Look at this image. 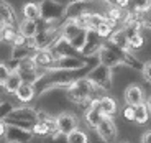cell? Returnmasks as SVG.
<instances>
[{"mask_svg": "<svg viewBox=\"0 0 151 143\" xmlns=\"http://www.w3.org/2000/svg\"><path fill=\"white\" fill-rule=\"evenodd\" d=\"M66 94H68V99L71 102H74L77 105H82L87 110L95 99L102 97V90L99 89L92 81L87 79V76H86V77L77 79L71 87H68Z\"/></svg>", "mask_w": 151, "mask_h": 143, "instance_id": "cell-1", "label": "cell"}, {"mask_svg": "<svg viewBox=\"0 0 151 143\" xmlns=\"http://www.w3.org/2000/svg\"><path fill=\"white\" fill-rule=\"evenodd\" d=\"M5 122H7V125H17V127L31 130L38 124V110H35L33 107H28V105L15 107Z\"/></svg>", "mask_w": 151, "mask_h": 143, "instance_id": "cell-2", "label": "cell"}, {"mask_svg": "<svg viewBox=\"0 0 151 143\" xmlns=\"http://www.w3.org/2000/svg\"><path fill=\"white\" fill-rule=\"evenodd\" d=\"M68 5L58 0H43L41 2V20L48 25H63L66 22Z\"/></svg>", "mask_w": 151, "mask_h": 143, "instance_id": "cell-3", "label": "cell"}, {"mask_svg": "<svg viewBox=\"0 0 151 143\" xmlns=\"http://www.w3.org/2000/svg\"><path fill=\"white\" fill-rule=\"evenodd\" d=\"M87 79L92 81L102 92H109V90L112 89V68L97 63L94 68L89 71Z\"/></svg>", "mask_w": 151, "mask_h": 143, "instance_id": "cell-4", "label": "cell"}, {"mask_svg": "<svg viewBox=\"0 0 151 143\" xmlns=\"http://www.w3.org/2000/svg\"><path fill=\"white\" fill-rule=\"evenodd\" d=\"M33 132L28 128L17 127V125H7L5 138L8 143H30L33 140Z\"/></svg>", "mask_w": 151, "mask_h": 143, "instance_id": "cell-5", "label": "cell"}, {"mask_svg": "<svg viewBox=\"0 0 151 143\" xmlns=\"http://www.w3.org/2000/svg\"><path fill=\"white\" fill-rule=\"evenodd\" d=\"M95 132H97V135L102 138V142H105V143H115L117 142V125H115L112 117H105V118L99 124V127L95 128Z\"/></svg>", "mask_w": 151, "mask_h": 143, "instance_id": "cell-6", "label": "cell"}, {"mask_svg": "<svg viewBox=\"0 0 151 143\" xmlns=\"http://www.w3.org/2000/svg\"><path fill=\"white\" fill-rule=\"evenodd\" d=\"M104 45H105V40L102 36H99L92 30H87V41H86V46H84L81 54L84 58H91L94 54H99V51L104 48Z\"/></svg>", "mask_w": 151, "mask_h": 143, "instance_id": "cell-7", "label": "cell"}, {"mask_svg": "<svg viewBox=\"0 0 151 143\" xmlns=\"http://www.w3.org/2000/svg\"><path fill=\"white\" fill-rule=\"evenodd\" d=\"M105 118V115H104L102 109H100V99H95L94 102L91 104V107L86 110V113H84V120H86V125L89 128H97L99 124Z\"/></svg>", "mask_w": 151, "mask_h": 143, "instance_id": "cell-8", "label": "cell"}, {"mask_svg": "<svg viewBox=\"0 0 151 143\" xmlns=\"http://www.w3.org/2000/svg\"><path fill=\"white\" fill-rule=\"evenodd\" d=\"M56 122H58V132L63 133V135H69L71 132H74V130H77L79 128V122H77V118H76L72 113H59V115L56 117Z\"/></svg>", "mask_w": 151, "mask_h": 143, "instance_id": "cell-9", "label": "cell"}, {"mask_svg": "<svg viewBox=\"0 0 151 143\" xmlns=\"http://www.w3.org/2000/svg\"><path fill=\"white\" fill-rule=\"evenodd\" d=\"M105 17L115 28H122L127 17H128V10H123L117 5H109L105 10Z\"/></svg>", "mask_w": 151, "mask_h": 143, "instance_id": "cell-10", "label": "cell"}, {"mask_svg": "<svg viewBox=\"0 0 151 143\" xmlns=\"http://www.w3.org/2000/svg\"><path fill=\"white\" fill-rule=\"evenodd\" d=\"M0 18H2L4 27H18L20 23L15 8L12 7L8 2H5V0L0 2Z\"/></svg>", "mask_w": 151, "mask_h": 143, "instance_id": "cell-11", "label": "cell"}, {"mask_svg": "<svg viewBox=\"0 0 151 143\" xmlns=\"http://www.w3.org/2000/svg\"><path fill=\"white\" fill-rule=\"evenodd\" d=\"M125 102H127V105H140V104H145V90L141 89L140 86H136V84H132L125 89Z\"/></svg>", "mask_w": 151, "mask_h": 143, "instance_id": "cell-12", "label": "cell"}, {"mask_svg": "<svg viewBox=\"0 0 151 143\" xmlns=\"http://www.w3.org/2000/svg\"><path fill=\"white\" fill-rule=\"evenodd\" d=\"M33 59L36 61L38 68L46 69V71H51L58 58L54 56V53L51 51V49H43V51H36V53L33 54Z\"/></svg>", "mask_w": 151, "mask_h": 143, "instance_id": "cell-13", "label": "cell"}, {"mask_svg": "<svg viewBox=\"0 0 151 143\" xmlns=\"http://www.w3.org/2000/svg\"><path fill=\"white\" fill-rule=\"evenodd\" d=\"M51 51L54 53L56 58H64V56H79V53L74 49V46L71 45V41L64 40V38L61 36L59 40L56 41V45L51 48Z\"/></svg>", "mask_w": 151, "mask_h": 143, "instance_id": "cell-14", "label": "cell"}, {"mask_svg": "<svg viewBox=\"0 0 151 143\" xmlns=\"http://www.w3.org/2000/svg\"><path fill=\"white\" fill-rule=\"evenodd\" d=\"M84 31V28H81L77 25V22L72 18H68L63 25H61V36L68 40V41H72L74 38H77L81 33Z\"/></svg>", "mask_w": 151, "mask_h": 143, "instance_id": "cell-15", "label": "cell"}, {"mask_svg": "<svg viewBox=\"0 0 151 143\" xmlns=\"http://www.w3.org/2000/svg\"><path fill=\"white\" fill-rule=\"evenodd\" d=\"M97 58H99V63L104 64V66H109V68H117V66L122 64L120 59H118V56L113 53L107 45H104V48L99 51Z\"/></svg>", "mask_w": 151, "mask_h": 143, "instance_id": "cell-16", "label": "cell"}, {"mask_svg": "<svg viewBox=\"0 0 151 143\" xmlns=\"http://www.w3.org/2000/svg\"><path fill=\"white\" fill-rule=\"evenodd\" d=\"M18 31L23 38H36L38 31H40L38 22H33V20H28V18H22L18 23Z\"/></svg>", "mask_w": 151, "mask_h": 143, "instance_id": "cell-17", "label": "cell"}, {"mask_svg": "<svg viewBox=\"0 0 151 143\" xmlns=\"http://www.w3.org/2000/svg\"><path fill=\"white\" fill-rule=\"evenodd\" d=\"M23 18L33 20V22H40L41 20V4L38 2H28L22 7Z\"/></svg>", "mask_w": 151, "mask_h": 143, "instance_id": "cell-18", "label": "cell"}, {"mask_svg": "<svg viewBox=\"0 0 151 143\" xmlns=\"http://www.w3.org/2000/svg\"><path fill=\"white\" fill-rule=\"evenodd\" d=\"M107 41L113 43L115 46H118V48H122V49L132 51V49H130V38H128V35H127V31H125L123 28H117Z\"/></svg>", "mask_w": 151, "mask_h": 143, "instance_id": "cell-19", "label": "cell"}, {"mask_svg": "<svg viewBox=\"0 0 151 143\" xmlns=\"http://www.w3.org/2000/svg\"><path fill=\"white\" fill-rule=\"evenodd\" d=\"M15 97L18 99L22 104H28L30 100H33V97H36V87L33 84H27L23 82L20 86V89L15 92Z\"/></svg>", "mask_w": 151, "mask_h": 143, "instance_id": "cell-20", "label": "cell"}, {"mask_svg": "<svg viewBox=\"0 0 151 143\" xmlns=\"http://www.w3.org/2000/svg\"><path fill=\"white\" fill-rule=\"evenodd\" d=\"M22 84H23V79H22V76H20V72L18 71H12L8 81L4 84V89L7 90L8 94H15L17 90L20 89Z\"/></svg>", "mask_w": 151, "mask_h": 143, "instance_id": "cell-21", "label": "cell"}, {"mask_svg": "<svg viewBox=\"0 0 151 143\" xmlns=\"http://www.w3.org/2000/svg\"><path fill=\"white\" fill-rule=\"evenodd\" d=\"M38 122L45 124L46 127L49 128V132L53 133V135L59 133V132H58V122H56V117L49 115L48 112H45V110H40V112H38Z\"/></svg>", "mask_w": 151, "mask_h": 143, "instance_id": "cell-22", "label": "cell"}, {"mask_svg": "<svg viewBox=\"0 0 151 143\" xmlns=\"http://www.w3.org/2000/svg\"><path fill=\"white\" fill-rule=\"evenodd\" d=\"M100 109H102L105 117H113L117 112V102L109 95H102L100 97Z\"/></svg>", "mask_w": 151, "mask_h": 143, "instance_id": "cell-23", "label": "cell"}, {"mask_svg": "<svg viewBox=\"0 0 151 143\" xmlns=\"http://www.w3.org/2000/svg\"><path fill=\"white\" fill-rule=\"evenodd\" d=\"M150 118V109H148L146 102L145 104H140V105L135 107V124L138 125H145Z\"/></svg>", "mask_w": 151, "mask_h": 143, "instance_id": "cell-24", "label": "cell"}, {"mask_svg": "<svg viewBox=\"0 0 151 143\" xmlns=\"http://www.w3.org/2000/svg\"><path fill=\"white\" fill-rule=\"evenodd\" d=\"M66 140H68V143H89L87 133L84 130H81V128H77V130L71 132L69 135H66Z\"/></svg>", "mask_w": 151, "mask_h": 143, "instance_id": "cell-25", "label": "cell"}, {"mask_svg": "<svg viewBox=\"0 0 151 143\" xmlns=\"http://www.w3.org/2000/svg\"><path fill=\"white\" fill-rule=\"evenodd\" d=\"M2 31H4V41L10 43V45H13V43L18 40V36H20L18 27H4Z\"/></svg>", "mask_w": 151, "mask_h": 143, "instance_id": "cell-26", "label": "cell"}, {"mask_svg": "<svg viewBox=\"0 0 151 143\" xmlns=\"http://www.w3.org/2000/svg\"><path fill=\"white\" fill-rule=\"evenodd\" d=\"M31 132H33L35 136H41V138H48V136H53V133L49 132V128L46 127L45 124H41V122H38L36 125H35L33 128H31Z\"/></svg>", "mask_w": 151, "mask_h": 143, "instance_id": "cell-27", "label": "cell"}, {"mask_svg": "<svg viewBox=\"0 0 151 143\" xmlns=\"http://www.w3.org/2000/svg\"><path fill=\"white\" fill-rule=\"evenodd\" d=\"M145 45V36L141 33H136L133 36H130V49L136 51V49H141Z\"/></svg>", "mask_w": 151, "mask_h": 143, "instance_id": "cell-28", "label": "cell"}, {"mask_svg": "<svg viewBox=\"0 0 151 143\" xmlns=\"http://www.w3.org/2000/svg\"><path fill=\"white\" fill-rule=\"evenodd\" d=\"M13 104L12 102H7V100H2L0 102V120H7V117L13 112Z\"/></svg>", "mask_w": 151, "mask_h": 143, "instance_id": "cell-29", "label": "cell"}, {"mask_svg": "<svg viewBox=\"0 0 151 143\" xmlns=\"http://www.w3.org/2000/svg\"><path fill=\"white\" fill-rule=\"evenodd\" d=\"M132 8L141 12H151V0H133Z\"/></svg>", "mask_w": 151, "mask_h": 143, "instance_id": "cell-30", "label": "cell"}, {"mask_svg": "<svg viewBox=\"0 0 151 143\" xmlns=\"http://www.w3.org/2000/svg\"><path fill=\"white\" fill-rule=\"evenodd\" d=\"M12 74V69L7 66V63H0V86L4 87V84L8 81Z\"/></svg>", "mask_w": 151, "mask_h": 143, "instance_id": "cell-31", "label": "cell"}, {"mask_svg": "<svg viewBox=\"0 0 151 143\" xmlns=\"http://www.w3.org/2000/svg\"><path fill=\"white\" fill-rule=\"evenodd\" d=\"M43 143H68V140H66V135H63V133H56V135H53V136L45 138Z\"/></svg>", "mask_w": 151, "mask_h": 143, "instance_id": "cell-32", "label": "cell"}, {"mask_svg": "<svg viewBox=\"0 0 151 143\" xmlns=\"http://www.w3.org/2000/svg\"><path fill=\"white\" fill-rule=\"evenodd\" d=\"M123 118L128 122H135V107L133 105H127L123 109Z\"/></svg>", "mask_w": 151, "mask_h": 143, "instance_id": "cell-33", "label": "cell"}, {"mask_svg": "<svg viewBox=\"0 0 151 143\" xmlns=\"http://www.w3.org/2000/svg\"><path fill=\"white\" fill-rule=\"evenodd\" d=\"M141 74H143L145 81L151 84V61H146L143 64V69H141Z\"/></svg>", "mask_w": 151, "mask_h": 143, "instance_id": "cell-34", "label": "cell"}, {"mask_svg": "<svg viewBox=\"0 0 151 143\" xmlns=\"http://www.w3.org/2000/svg\"><path fill=\"white\" fill-rule=\"evenodd\" d=\"M133 0H113L112 5H117V7L123 8V10H130V5H132Z\"/></svg>", "mask_w": 151, "mask_h": 143, "instance_id": "cell-35", "label": "cell"}, {"mask_svg": "<svg viewBox=\"0 0 151 143\" xmlns=\"http://www.w3.org/2000/svg\"><path fill=\"white\" fill-rule=\"evenodd\" d=\"M5 133H7V122L0 120V138H2V136H5Z\"/></svg>", "mask_w": 151, "mask_h": 143, "instance_id": "cell-36", "label": "cell"}, {"mask_svg": "<svg viewBox=\"0 0 151 143\" xmlns=\"http://www.w3.org/2000/svg\"><path fill=\"white\" fill-rule=\"evenodd\" d=\"M141 143H151V130H148V132L143 133V136H141Z\"/></svg>", "mask_w": 151, "mask_h": 143, "instance_id": "cell-37", "label": "cell"}, {"mask_svg": "<svg viewBox=\"0 0 151 143\" xmlns=\"http://www.w3.org/2000/svg\"><path fill=\"white\" fill-rule=\"evenodd\" d=\"M79 2H92V0H68V4H79Z\"/></svg>", "mask_w": 151, "mask_h": 143, "instance_id": "cell-38", "label": "cell"}, {"mask_svg": "<svg viewBox=\"0 0 151 143\" xmlns=\"http://www.w3.org/2000/svg\"><path fill=\"white\" fill-rule=\"evenodd\" d=\"M146 105H148V109H150V112H151V95L148 97V100H146Z\"/></svg>", "mask_w": 151, "mask_h": 143, "instance_id": "cell-39", "label": "cell"}, {"mask_svg": "<svg viewBox=\"0 0 151 143\" xmlns=\"http://www.w3.org/2000/svg\"><path fill=\"white\" fill-rule=\"evenodd\" d=\"M4 41V31H2V28H0V43Z\"/></svg>", "mask_w": 151, "mask_h": 143, "instance_id": "cell-40", "label": "cell"}, {"mask_svg": "<svg viewBox=\"0 0 151 143\" xmlns=\"http://www.w3.org/2000/svg\"><path fill=\"white\" fill-rule=\"evenodd\" d=\"M100 2H107L109 5H112V4H113V0H100Z\"/></svg>", "mask_w": 151, "mask_h": 143, "instance_id": "cell-41", "label": "cell"}, {"mask_svg": "<svg viewBox=\"0 0 151 143\" xmlns=\"http://www.w3.org/2000/svg\"><path fill=\"white\" fill-rule=\"evenodd\" d=\"M0 28H4V23H2V18H0Z\"/></svg>", "mask_w": 151, "mask_h": 143, "instance_id": "cell-42", "label": "cell"}, {"mask_svg": "<svg viewBox=\"0 0 151 143\" xmlns=\"http://www.w3.org/2000/svg\"><path fill=\"white\" fill-rule=\"evenodd\" d=\"M0 102H2V100H0Z\"/></svg>", "mask_w": 151, "mask_h": 143, "instance_id": "cell-43", "label": "cell"}]
</instances>
